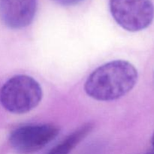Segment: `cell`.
<instances>
[{"mask_svg":"<svg viewBox=\"0 0 154 154\" xmlns=\"http://www.w3.org/2000/svg\"><path fill=\"white\" fill-rule=\"evenodd\" d=\"M138 78V71L129 62L114 60L93 71L86 81L84 90L96 100H116L134 88Z\"/></svg>","mask_w":154,"mask_h":154,"instance_id":"1","label":"cell"},{"mask_svg":"<svg viewBox=\"0 0 154 154\" xmlns=\"http://www.w3.org/2000/svg\"><path fill=\"white\" fill-rule=\"evenodd\" d=\"M42 99L40 84L32 77H12L2 87L0 102L5 109L13 114H25L38 105Z\"/></svg>","mask_w":154,"mask_h":154,"instance_id":"2","label":"cell"},{"mask_svg":"<svg viewBox=\"0 0 154 154\" xmlns=\"http://www.w3.org/2000/svg\"><path fill=\"white\" fill-rule=\"evenodd\" d=\"M109 6L116 22L127 31L145 29L153 20L151 0H109Z\"/></svg>","mask_w":154,"mask_h":154,"instance_id":"3","label":"cell"},{"mask_svg":"<svg viewBox=\"0 0 154 154\" xmlns=\"http://www.w3.org/2000/svg\"><path fill=\"white\" fill-rule=\"evenodd\" d=\"M60 133L58 126L51 123L19 126L9 137L11 145L18 153H35L48 145Z\"/></svg>","mask_w":154,"mask_h":154,"instance_id":"4","label":"cell"},{"mask_svg":"<svg viewBox=\"0 0 154 154\" xmlns=\"http://www.w3.org/2000/svg\"><path fill=\"white\" fill-rule=\"evenodd\" d=\"M37 0H0V17L11 29L26 27L34 20Z\"/></svg>","mask_w":154,"mask_h":154,"instance_id":"5","label":"cell"},{"mask_svg":"<svg viewBox=\"0 0 154 154\" xmlns=\"http://www.w3.org/2000/svg\"><path fill=\"white\" fill-rule=\"evenodd\" d=\"M93 128V124L87 123L74 131L62 142L51 149L48 154H69L72 150L82 141Z\"/></svg>","mask_w":154,"mask_h":154,"instance_id":"6","label":"cell"},{"mask_svg":"<svg viewBox=\"0 0 154 154\" xmlns=\"http://www.w3.org/2000/svg\"><path fill=\"white\" fill-rule=\"evenodd\" d=\"M54 1L58 3V4L62 5L71 6L78 4V3L81 2L84 0H54Z\"/></svg>","mask_w":154,"mask_h":154,"instance_id":"7","label":"cell"},{"mask_svg":"<svg viewBox=\"0 0 154 154\" xmlns=\"http://www.w3.org/2000/svg\"><path fill=\"white\" fill-rule=\"evenodd\" d=\"M151 145H152L151 149H150V150H149V151L146 154H154V132L151 138Z\"/></svg>","mask_w":154,"mask_h":154,"instance_id":"8","label":"cell"}]
</instances>
